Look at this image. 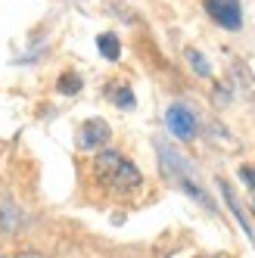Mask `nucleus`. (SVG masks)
<instances>
[{
    "label": "nucleus",
    "mask_w": 255,
    "mask_h": 258,
    "mask_svg": "<svg viewBox=\"0 0 255 258\" xmlns=\"http://www.w3.org/2000/svg\"><path fill=\"white\" fill-rule=\"evenodd\" d=\"M97 50H100V56L109 59V62H118L121 59V44H118V38H115L112 31L97 34Z\"/></svg>",
    "instance_id": "nucleus-9"
},
{
    "label": "nucleus",
    "mask_w": 255,
    "mask_h": 258,
    "mask_svg": "<svg viewBox=\"0 0 255 258\" xmlns=\"http://www.w3.org/2000/svg\"><path fill=\"white\" fill-rule=\"evenodd\" d=\"M16 258H47V255H41V252H34V249H22Z\"/></svg>",
    "instance_id": "nucleus-13"
},
{
    "label": "nucleus",
    "mask_w": 255,
    "mask_h": 258,
    "mask_svg": "<svg viewBox=\"0 0 255 258\" xmlns=\"http://www.w3.org/2000/svg\"><path fill=\"white\" fill-rule=\"evenodd\" d=\"M165 127L177 140H193L196 131H199V121H196V112L187 103H171L165 109Z\"/></svg>",
    "instance_id": "nucleus-3"
},
{
    "label": "nucleus",
    "mask_w": 255,
    "mask_h": 258,
    "mask_svg": "<svg viewBox=\"0 0 255 258\" xmlns=\"http://www.w3.org/2000/svg\"><path fill=\"white\" fill-rule=\"evenodd\" d=\"M106 97L112 100V106H118V109H134L137 106V97H134L131 84H109Z\"/></svg>",
    "instance_id": "nucleus-8"
},
{
    "label": "nucleus",
    "mask_w": 255,
    "mask_h": 258,
    "mask_svg": "<svg viewBox=\"0 0 255 258\" xmlns=\"http://www.w3.org/2000/svg\"><path fill=\"white\" fill-rule=\"evenodd\" d=\"M240 177H243V183L249 190H255V165H243L240 168Z\"/></svg>",
    "instance_id": "nucleus-12"
},
{
    "label": "nucleus",
    "mask_w": 255,
    "mask_h": 258,
    "mask_svg": "<svg viewBox=\"0 0 255 258\" xmlns=\"http://www.w3.org/2000/svg\"><path fill=\"white\" fill-rule=\"evenodd\" d=\"M22 227V209L16 206V199L0 193V236H13Z\"/></svg>",
    "instance_id": "nucleus-6"
},
{
    "label": "nucleus",
    "mask_w": 255,
    "mask_h": 258,
    "mask_svg": "<svg viewBox=\"0 0 255 258\" xmlns=\"http://www.w3.org/2000/svg\"><path fill=\"white\" fill-rule=\"evenodd\" d=\"M109 140H112V127H109V121H103V118H87L78 127V150H84V153L106 150Z\"/></svg>",
    "instance_id": "nucleus-4"
},
{
    "label": "nucleus",
    "mask_w": 255,
    "mask_h": 258,
    "mask_svg": "<svg viewBox=\"0 0 255 258\" xmlns=\"http://www.w3.org/2000/svg\"><path fill=\"white\" fill-rule=\"evenodd\" d=\"M81 87H84V81H81V75H78V72H62V75H59V81H56V90H59L62 97H75Z\"/></svg>",
    "instance_id": "nucleus-11"
},
{
    "label": "nucleus",
    "mask_w": 255,
    "mask_h": 258,
    "mask_svg": "<svg viewBox=\"0 0 255 258\" xmlns=\"http://www.w3.org/2000/svg\"><path fill=\"white\" fill-rule=\"evenodd\" d=\"M156 156H159V168H162V177H165L171 187L177 190H184L193 202H199L203 209L215 212V199L209 196V190L199 183L196 177V168H193V162L177 150V146H171L168 140H156Z\"/></svg>",
    "instance_id": "nucleus-1"
},
{
    "label": "nucleus",
    "mask_w": 255,
    "mask_h": 258,
    "mask_svg": "<svg viewBox=\"0 0 255 258\" xmlns=\"http://www.w3.org/2000/svg\"><path fill=\"white\" fill-rule=\"evenodd\" d=\"M184 56H187L190 69L196 72L199 78H209V75H212V66H209V59H206V53H203V50H196V47H187V50H184Z\"/></svg>",
    "instance_id": "nucleus-10"
},
{
    "label": "nucleus",
    "mask_w": 255,
    "mask_h": 258,
    "mask_svg": "<svg viewBox=\"0 0 255 258\" xmlns=\"http://www.w3.org/2000/svg\"><path fill=\"white\" fill-rule=\"evenodd\" d=\"M0 258H4V255H0Z\"/></svg>",
    "instance_id": "nucleus-15"
},
{
    "label": "nucleus",
    "mask_w": 255,
    "mask_h": 258,
    "mask_svg": "<svg viewBox=\"0 0 255 258\" xmlns=\"http://www.w3.org/2000/svg\"><path fill=\"white\" fill-rule=\"evenodd\" d=\"M218 187H221V196H224V202H227V209L233 212V218L240 221V227L246 230V236H255L252 233V224H249V215L243 212V206H240V199H236V193H233V187L227 180H218Z\"/></svg>",
    "instance_id": "nucleus-7"
},
{
    "label": "nucleus",
    "mask_w": 255,
    "mask_h": 258,
    "mask_svg": "<svg viewBox=\"0 0 255 258\" xmlns=\"http://www.w3.org/2000/svg\"><path fill=\"white\" fill-rule=\"evenodd\" d=\"M206 13L212 16L215 25L224 31H240L243 28V4L240 0H206Z\"/></svg>",
    "instance_id": "nucleus-5"
},
{
    "label": "nucleus",
    "mask_w": 255,
    "mask_h": 258,
    "mask_svg": "<svg viewBox=\"0 0 255 258\" xmlns=\"http://www.w3.org/2000/svg\"><path fill=\"white\" fill-rule=\"evenodd\" d=\"M209 258H227V255H209Z\"/></svg>",
    "instance_id": "nucleus-14"
},
{
    "label": "nucleus",
    "mask_w": 255,
    "mask_h": 258,
    "mask_svg": "<svg viewBox=\"0 0 255 258\" xmlns=\"http://www.w3.org/2000/svg\"><path fill=\"white\" fill-rule=\"evenodd\" d=\"M94 177L103 183L109 193H118V196L137 193L143 187L140 168L124 153H118V150H100L97 153V159H94Z\"/></svg>",
    "instance_id": "nucleus-2"
}]
</instances>
